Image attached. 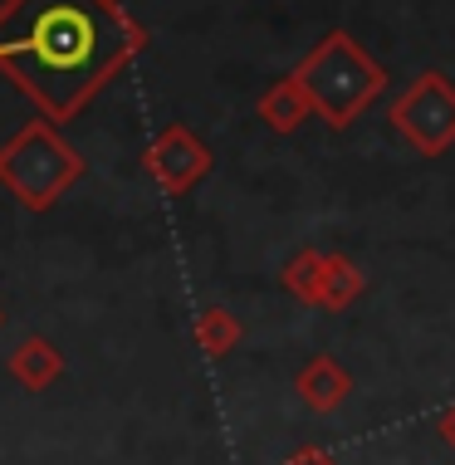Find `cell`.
I'll list each match as a JSON object with an SVG mask.
<instances>
[{
    "mask_svg": "<svg viewBox=\"0 0 455 465\" xmlns=\"http://www.w3.org/2000/svg\"><path fill=\"white\" fill-rule=\"evenodd\" d=\"M147 49L123 0H0V74L49 123H69Z\"/></svg>",
    "mask_w": 455,
    "mask_h": 465,
    "instance_id": "1",
    "label": "cell"
},
{
    "mask_svg": "<svg viewBox=\"0 0 455 465\" xmlns=\"http://www.w3.org/2000/svg\"><path fill=\"white\" fill-rule=\"evenodd\" d=\"M294 79L313 98V118H323L328 128H352L377 98L387 94V69L352 40L348 30H328L309 54L299 59Z\"/></svg>",
    "mask_w": 455,
    "mask_h": 465,
    "instance_id": "2",
    "label": "cell"
},
{
    "mask_svg": "<svg viewBox=\"0 0 455 465\" xmlns=\"http://www.w3.org/2000/svg\"><path fill=\"white\" fill-rule=\"evenodd\" d=\"M84 177L79 147L59 133V123L35 118L0 147V186L25 211H49L74 182Z\"/></svg>",
    "mask_w": 455,
    "mask_h": 465,
    "instance_id": "3",
    "label": "cell"
},
{
    "mask_svg": "<svg viewBox=\"0 0 455 465\" xmlns=\"http://www.w3.org/2000/svg\"><path fill=\"white\" fill-rule=\"evenodd\" d=\"M387 118L397 137H407V147H416L421 157H446V147H455V84L446 74H421L416 84H407Z\"/></svg>",
    "mask_w": 455,
    "mask_h": 465,
    "instance_id": "4",
    "label": "cell"
},
{
    "mask_svg": "<svg viewBox=\"0 0 455 465\" xmlns=\"http://www.w3.org/2000/svg\"><path fill=\"white\" fill-rule=\"evenodd\" d=\"M211 162H216V157H211V147L201 143L186 123L162 128L157 137H152V147L143 153L147 177L157 182V192H167V196H186L211 172Z\"/></svg>",
    "mask_w": 455,
    "mask_h": 465,
    "instance_id": "5",
    "label": "cell"
},
{
    "mask_svg": "<svg viewBox=\"0 0 455 465\" xmlns=\"http://www.w3.org/2000/svg\"><path fill=\"white\" fill-rule=\"evenodd\" d=\"M294 392L309 401L313 411H338V407L348 401V392H352V377H348V368H343L338 358L319 353V358H309V362L299 368Z\"/></svg>",
    "mask_w": 455,
    "mask_h": 465,
    "instance_id": "6",
    "label": "cell"
},
{
    "mask_svg": "<svg viewBox=\"0 0 455 465\" xmlns=\"http://www.w3.org/2000/svg\"><path fill=\"white\" fill-rule=\"evenodd\" d=\"M255 113L264 118L270 133H294V128H303V123L313 118V98H309V89H303L294 74H284V79H274L270 89L260 94Z\"/></svg>",
    "mask_w": 455,
    "mask_h": 465,
    "instance_id": "7",
    "label": "cell"
},
{
    "mask_svg": "<svg viewBox=\"0 0 455 465\" xmlns=\"http://www.w3.org/2000/svg\"><path fill=\"white\" fill-rule=\"evenodd\" d=\"M10 377H15L25 392H45V387H54L59 377H64V353H59L49 338L30 333L15 353H10Z\"/></svg>",
    "mask_w": 455,
    "mask_h": 465,
    "instance_id": "8",
    "label": "cell"
},
{
    "mask_svg": "<svg viewBox=\"0 0 455 465\" xmlns=\"http://www.w3.org/2000/svg\"><path fill=\"white\" fill-rule=\"evenodd\" d=\"M323 265H328V255L323 250H299L294 260L280 270V284L289 289V294L299 299V304H309V309H323Z\"/></svg>",
    "mask_w": 455,
    "mask_h": 465,
    "instance_id": "9",
    "label": "cell"
},
{
    "mask_svg": "<svg viewBox=\"0 0 455 465\" xmlns=\"http://www.w3.org/2000/svg\"><path fill=\"white\" fill-rule=\"evenodd\" d=\"M196 348L206 358H225V353H235V343H240V319L231 309H221V304H211V309H201L196 313Z\"/></svg>",
    "mask_w": 455,
    "mask_h": 465,
    "instance_id": "10",
    "label": "cell"
},
{
    "mask_svg": "<svg viewBox=\"0 0 455 465\" xmlns=\"http://www.w3.org/2000/svg\"><path fill=\"white\" fill-rule=\"evenodd\" d=\"M362 289H368V274L352 265L348 255H328V265H323V309H328V313L358 304Z\"/></svg>",
    "mask_w": 455,
    "mask_h": 465,
    "instance_id": "11",
    "label": "cell"
},
{
    "mask_svg": "<svg viewBox=\"0 0 455 465\" xmlns=\"http://www.w3.org/2000/svg\"><path fill=\"white\" fill-rule=\"evenodd\" d=\"M284 465H338V460L328 456V450H319V446H303V450H294Z\"/></svg>",
    "mask_w": 455,
    "mask_h": 465,
    "instance_id": "12",
    "label": "cell"
},
{
    "mask_svg": "<svg viewBox=\"0 0 455 465\" xmlns=\"http://www.w3.org/2000/svg\"><path fill=\"white\" fill-rule=\"evenodd\" d=\"M436 436H440V441H446V446L455 450V407H446V411L436 417Z\"/></svg>",
    "mask_w": 455,
    "mask_h": 465,
    "instance_id": "13",
    "label": "cell"
},
{
    "mask_svg": "<svg viewBox=\"0 0 455 465\" xmlns=\"http://www.w3.org/2000/svg\"><path fill=\"white\" fill-rule=\"evenodd\" d=\"M0 329H5V309H0Z\"/></svg>",
    "mask_w": 455,
    "mask_h": 465,
    "instance_id": "14",
    "label": "cell"
}]
</instances>
